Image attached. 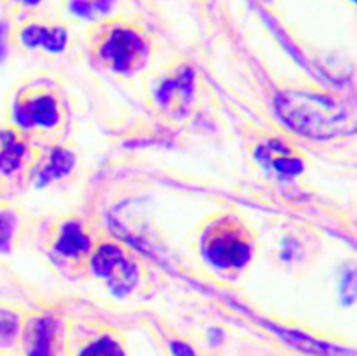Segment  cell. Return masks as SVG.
Here are the masks:
<instances>
[{"instance_id":"6da1fadb","label":"cell","mask_w":357,"mask_h":356,"mask_svg":"<svg viewBox=\"0 0 357 356\" xmlns=\"http://www.w3.org/2000/svg\"><path fill=\"white\" fill-rule=\"evenodd\" d=\"M204 253L216 267H243L250 258V244L239 229L232 225H218L204 237Z\"/></svg>"},{"instance_id":"7a4b0ae2","label":"cell","mask_w":357,"mask_h":356,"mask_svg":"<svg viewBox=\"0 0 357 356\" xmlns=\"http://www.w3.org/2000/svg\"><path fill=\"white\" fill-rule=\"evenodd\" d=\"M101 54L115 72L131 73L145 63L149 49L136 31L117 28L105 40Z\"/></svg>"},{"instance_id":"3957f363","label":"cell","mask_w":357,"mask_h":356,"mask_svg":"<svg viewBox=\"0 0 357 356\" xmlns=\"http://www.w3.org/2000/svg\"><path fill=\"white\" fill-rule=\"evenodd\" d=\"M93 269L110 283L112 290L119 295L128 293L138 279L135 265L114 244H103L98 248L93 257Z\"/></svg>"},{"instance_id":"277c9868","label":"cell","mask_w":357,"mask_h":356,"mask_svg":"<svg viewBox=\"0 0 357 356\" xmlns=\"http://www.w3.org/2000/svg\"><path fill=\"white\" fill-rule=\"evenodd\" d=\"M14 119L21 128L54 126L59 121V110L51 96H35L20 101L14 108Z\"/></svg>"},{"instance_id":"5b68a950","label":"cell","mask_w":357,"mask_h":356,"mask_svg":"<svg viewBox=\"0 0 357 356\" xmlns=\"http://www.w3.org/2000/svg\"><path fill=\"white\" fill-rule=\"evenodd\" d=\"M58 328L52 318H37L30 325L24 339V356H56Z\"/></svg>"},{"instance_id":"8992f818","label":"cell","mask_w":357,"mask_h":356,"mask_svg":"<svg viewBox=\"0 0 357 356\" xmlns=\"http://www.w3.org/2000/svg\"><path fill=\"white\" fill-rule=\"evenodd\" d=\"M192 80H194L192 72L185 70L162 84L157 96L164 110L169 112L171 115H181L187 110L192 98Z\"/></svg>"},{"instance_id":"52a82bcc","label":"cell","mask_w":357,"mask_h":356,"mask_svg":"<svg viewBox=\"0 0 357 356\" xmlns=\"http://www.w3.org/2000/svg\"><path fill=\"white\" fill-rule=\"evenodd\" d=\"M21 40L28 47H45L47 51H61L66 44V31L63 28H47L42 24H30L21 31Z\"/></svg>"},{"instance_id":"ba28073f","label":"cell","mask_w":357,"mask_h":356,"mask_svg":"<svg viewBox=\"0 0 357 356\" xmlns=\"http://www.w3.org/2000/svg\"><path fill=\"white\" fill-rule=\"evenodd\" d=\"M23 143L13 131L0 129V175H10L21 166L24 159Z\"/></svg>"},{"instance_id":"9c48e42d","label":"cell","mask_w":357,"mask_h":356,"mask_svg":"<svg viewBox=\"0 0 357 356\" xmlns=\"http://www.w3.org/2000/svg\"><path fill=\"white\" fill-rule=\"evenodd\" d=\"M89 250V239L77 223H68L63 227L58 239V251L65 257H80Z\"/></svg>"},{"instance_id":"30bf717a","label":"cell","mask_w":357,"mask_h":356,"mask_svg":"<svg viewBox=\"0 0 357 356\" xmlns=\"http://www.w3.org/2000/svg\"><path fill=\"white\" fill-rule=\"evenodd\" d=\"M73 163H75V159H73V156L70 152L61 149L52 150L51 156H49L47 164L42 168L40 177H38V184L45 185L49 184V181L56 180V178L63 177V175H66L72 170Z\"/></svg>"},{"instance_id":"8fae6325","label":"cell","mask_w":357,"mask_h":356,"mask_svg":"<svg viewBox=\"0 0 357 356\" xmlns=\"http://www.w3.org/2000/svg\"><path fill=\"white\" fill-rule=\"evenodd\" d=\"M75 356H128L121 342L112 335L105 334L87 342L84 348L79 349Z\"/></svg>"},{"instance_id":"7c38bea8","label":"cell","mask_w":357,"mask_h":356,"mask_svg":"<svg viewBox=\"0 0 357 356\" xmlns=\"http://www.w3.org/2000/svg\"><path fill=\"white\" fill-rule=\"evenodd\" d=\"M265 159L272 163V166L281 175H296L302 171V163L296 157H291L284 149L279 145H272L268 154H265Z\"/></svg>"},{"instance_id":"4fadbf2b","label":"cell","mask_w":357,"mask_h":356,"mask_svg":"<svg viewBox=\"0 0 357 356\" xmlns=\"http://www.w3.org/2000/svg\"><path fill=\"white\" fill-rule=\"evenodd\" d=\"M20 334V320L14 313L0 309V348L14 344Z\"/></svg>"},{"instance_id":"5bb4252c","label":"cell","mask_w":357,"mask_h":356,"mask_svg":"<svg viewBox=\"0 0 357 356\" xmlns=\"http://www.w3.org/2000/svg\"><path fill=\"white\" fill-rule=\"evenodd\" d=\"M112 2L114 0H73L72 9L73 13H77L79 16L87 17H94L96 14H103L107 10H110Z\"/></svg>"},{"instance_id":"9a60e30c","label":"cell","mask_w":357,"mask_h":356,"mask_svg":"<svg viewBox=\"0 0 357 356\" xmlns=\"http://www.w3.org/2000/svg\"><path fill=\"white\" fill-rule=\"evenodd\" d=\"M14 227H16V218H14L13 213L0 212V251L9 250Z\"/></svg>"},{"instance_id":"2e32d148","label":"cell","mask_w":357,"mask_h":356,"mask_svg":"<svg viewBox=\"0 0 357 356\" xmlns=\"http://www.w3.org/2000/svg\"><path fill=\"white\" fill-rule=\"evenodd\" d=\"M6 38H7V24L3 23V21H0V61L6 58V52H7Z\"/></svg>"},{"instance_id":"e0dca14e","label":"cell","mask_w":357,"mask_h":356,"mask_svg":"<svg viewBox=\"0 0 357 356\" xmlns=\"http://www.w3.org/2000/svg\"><path fill=\"white\" fill-rule=\"evenodd\" d=\"M13 2H17V3H21V6L33 7V6H37V3H40L42 0H13Z\"/></svg>"}]
</instances>
